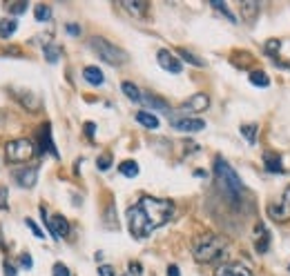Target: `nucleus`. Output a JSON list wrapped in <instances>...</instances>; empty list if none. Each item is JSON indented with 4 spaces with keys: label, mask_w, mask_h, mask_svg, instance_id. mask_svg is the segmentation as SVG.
Returning <instances> with one entry per match:
<instances>
[{
    "label": "nucleus",
    "mask_w": 290,
    "mask_h": 276,
    "mask_svg": "<svg viewBox=\"0 0 290 276\" xmlns=\"http://www.w3.org/2000/svg\"><path fill=\"white\" fill-rule=\"evenodd\" d=\"M174 216V203L165 199H154V196H141L136 205L127 210V225L134 239L143 241Z\"/></svg>",
    "instance_id": "obj_1"
},
{
    "label": "nucleus",
    "mask_w": 290,
    "mask_h": 276,
    "mask_svg": "<svg viewBox=\"0 0 290 276\" xmlns=\"http://www.w3.org/2000/svg\"><path fill=\"white\" fill-rule=\"evenodd\" d=\"M228 254V241L219 234H203L194 241L192 256L197 263H216Z\"/></svg>",
    "instance_id": "obj_2"
},
{
    "label": "nucleus",
    "mask_w": 290,
    "mask_h": 276,
    "mask_svg": "<svg viewBox=\"0 0 290 276\" xmlns=\"http://www.w3.org/2000/svg\"><path fill=\"white\" fill-rule=\"evenodd\" d=\"M214 174H216V178H219V185H221V189L226 191L228 199H230L232 203L241 201V196H243V183H241V178H239V174L234 172L223 159H216L214 161Z\"/></svg>",
    "instance_id": "obj_3"
},
{
    "label": "nucleus",
    "mask_w": 290,
    "mask_h": 276,
    "mask_svg": "<svg viewBox=\"0 0 290 276\" xmlns=\"http://www.w3.org/2000/svg\"><path fill=\"white\" fill-rule=\"evenodd\" d=\"M89 47H92L94 52H96L98 58L105 60L107 65L119 67L123 63H127V54L123 52L121 47H116L114 43L105 41V38H100V36H92V38H89Z\"/></svg>",
    "instance_id": "obj_4"
},
{
    "label": "nucleus",
    "mask_w": 290,
    "mask_h": 276,
    "mask_svg": "<svg viewBox=\"0 0 290 276\" xmlns=\"http://www.w3.org/2000/svg\"><path fill=\"white\" fill-rule=\"evenodd\" d=\"M5 156H7L9 163H25L33 156V143L29 138H16L7 143L5 147Z\"/></svg>",
    "instance_id": "obj_5"
},
{
    "label": "nucleus",
    "mask_w": 290,
    "mask_h": 276,
    "mask_svg": "<svg viewBox=\"0 0 290 276\" xmlns=\"http://www.w3.org/2000/svg\"><path fill=\"white\" fill-rule=\"evenodd\" d=\"M41 216H43V221L45 225H47V232H52V236L56 241H60V239H65L67 234H69V223H67V218L65 216H47V210L45 207H41Z\"/></svg>",
    "instance_id": "obj_6"
},
{
    "label": "nucleus",
    "mask_w": 290,
    "mask_h": 276,
    "mask_svg": "<svg viewBox=\"0 0 290 276\" xmlns=\"http://www.w3.org/2000/svg\"><path fill=\"white\" fill-rule=\"evenodd\" d=\"M268 214L272 221L277 223H288L290 221V187L283 189L279 205H268Z\"/></svg>",
    "instance_id": "obj_7"
},
{
    "label": "nucleus",
    "mask_w": 290,
    "mask_h": 276,
    "mask_svg": "<svg viewBox=\"0 0 290 276\" xmlns=\"http://www.w3.org/2000/svg\"><path fill=\"white\" fill-rule=\"evenodd\" d=\"M208 107H210L208 94H194V96H190L188 100H183L181 111L183 114H199V111H205Z\"/></svg>",
    "instance_id": "obj_8"
},
{
    "label": "nucleus",
    "mask_w": 290,
    "mask_h": 276,
    "mask_svg": "<svg viewBox=\"0 0 290 276\" xmlns=\"http://www.w3.org/2000/svg\"><path fill=\"white\" fill-rule=\"evenodd\" d=\"M172 127H174L176 132L194 134V132H201V129H205V121H201V118H192V116L174 118V121H172Z\"/></svg>",
    "instance_id": "obj_9"
},
{
    "label": "nucleus",
    "mask_w": 290,
    "mask_h": 276,
    "mask_svg": "<svg viewBox=\"0 0 290 276\" xmlns=\"http://www.w3.org/2000/svg\"><path fill=\"white\" fill-rule=\"evenodd\" d=\"M156 60H159V65L163 67L165 71H170V74H181L183 71L181 60H178L172 52H167V49H161V52L156 54Z\"/></svg>",
    "instance_id": "obj_10"
},
{
    "label": "nucleus",
    "mask_w": 290,
    "mask_h": 276,
    "mask_svg": "<svg viewBox=\"0 0 290 276\" xmlns=\"http://www.w3.org/2000/svg\"><path fill=\"white\" fill-rule=\"evenodd\" d=\"M11 94H14L16 100H18L22 107H27L29 111H38V109H41V98H38L33 92H29V89H25V92H22V89H14Z\"/></svg>",
    "instance_id": "obj_11"
},
{
    "label": "nucleus",
    "mask_w": 290,
    "mask_h": 276,
    "mask_svg": "<svg viewBox=\"0 0 290 276\" xmlns=\"http://www.w3.org/2000/svg\"><path fill=\"white\" fill-rule=\"evenodd\" d=\"M214 276H252V272L241 263H223L214 269Z\"/></svg>",
    "instance_id": "obj_12"
},
{
    "label": "nucleus",
    "mask_w": 290,
    "mask_h": 276,
    "mask_svg": "<svg viewBox=\"0 0 290 276\" xmlns=\"http://www.w3.org/2000/svg\"><path fill=\"white\" fill-rule=\"evenodd\" d=\"M14 178H16V183H18L20 187L29 189V187H33V185H36V181H38V170H36V167H25V170L14 172Z\"/></svg>",
    "instance_id": "obj_13"
},
{
    "label": "nucleus",
    "mask_w": 290,
    "mask_h": 276,
    "mask_svg": "<svg viewBox=\"0 0 290 276\" xmlns=\"http://www.w3.org/2000/svg\"><path fill=\"white\" fill-rule=\"evenodd\" d=\"M41 151H49L52 156H58V151L54 147V140H52V127L43 125L41 129Z\"/></svg>",
    "instance_id": "obj_14"
},
{
    "label": "nucleus",
    "mask_w": 290,
    "mask_h": 276,
    "mask_svg": "<svg viewBox=\"0 0 290 276\" xmlns=\"http://www.w3.org/2000/svg\"><path fill=\"white\" fill-rule=\"evenodd\" d=\"M83 78H85L89 85H94V87H98V85H103V83H105L103 71H100L98 67H94V65H89V67L83 69Z\"/></svg>",
    "instance_id": "obj_15"
},
{
    "label": "nucleus",
    "mask_w": 290,
    "mask_h": 276,
    "mask_svg": "<svg viewBox=\"0 0 290 276\" xmlns=\"http://www.w3.org/2000/svg\"><path fill=\"white\" fill-rule=\"evenodd\" d=\"M264 167L272 174H283V165H281V159L275 154V151H266L264 154Z\"/></svg>",
    "instance_id": "obj_16"
},
{
    "label": "nucleus",
    "mask_w": 290,
    "mask_h": 276,
    "mask_svg": "<svg viewBox=\"0 0 290 276\" xmlns=\"http://www.w3.org/2000/svg\"><path fill=\"white\" fill-rule=\"evenodd\" d=\"M136 121L148 129H159V125H161L159 118H156L154 114H150V111H136Z\"/></svg>",
    "instance_id": "obj_17"
},
{
    "label": "nucleus",
    "mask_w": 290,
    "mask_h": 276,
    "mask_svg": "<svg viewBox=\"0 0 290 276\" xmlns=\"http://www.w3.org/2000/svg\"><path fill=\"white\" fill-rule=\"evenodd\" d=\"M16 29H18V20H16V18H3V20H0V38L14 36Z\"/></svg>",
    "instance_id": "obj_18"
},
{
    "label": "nucleus",
    "mask_w": 290,
    "mask_h": 276,
    "mask_svg": "<svg viewBox=\"0 0 290 276\" xmlns=\"http://www.w3.org/2000/svg\"><path fill=\"white\" fill-rule=\"evenodd\" d=\"M121 89H123V94H125L127 98L132 100V103H143V96H141V92H138V87L134 85V83L125 81V83L121 85Z\"/></svg>",
    "instance_id": "obj_19"
},
{
    "label": "nucleus",
    "mask_w": 290,
    "mask_h": 276,
    "mask_svg": "<svg viewBox=\"0 0 290 276\" xmlns=\"http://www.w3.org/2000/svg\"><path fill=\"white\" fill-rule=\"evenodd\" d=\"M257 234H261V239L257 241V252H259V254H266L268 252V247H270V234L266 232V227L264 225H257Z\"/></svg>",
    "instance_id": "obj_20"
},
{
    "label": "nucleus",
    "mask_w": 290,
    "mask_h": 276,
    "mask_svg": "<svg viewBox=\"0 0 290 276\" xmlns=\"http://www.w3.org/2000/svg\"><path fill=\"white\" fill-rule=\"evenodd\" d=\"M119 172H121L125 178H136V176H138V165H136V161H123L121 165H119Z\"/></svg>",
    "instance_id": "obj_21"
},
{
    "label": "nucleus",
    "mask_w": 290,
    "mask_h": 276,
    "mask_svg": "<svg viewBox=\"0 0 290 276\" xmlns=\"http://www.w3.org/2000/svg\"><path fill=\"white\" fill-rule=\"evenodd\" d=\"M123 7L130 11V14L136 16V18H143L145 11H148V3H134V0L130 3V0H125V3H123Z\"/></svg>",
    "instance_id": "obj_22"
},
{
    "label": "nucleus",
    "mask_w": 290,
    "mask_h": 276,
    "mask_svg": "<svg viewBox=\"0 0 290 276\" xmlns=\"http://www.w3.org/2000/svg\"><path fill=\"white\" fill-rule=\"evenodd\" d=\"M143 103L150 105V107H154V109H159V111H167V107H170L163 98H159V96H154V94H145L143 96Z\"/></svg>",
    "instance_id": "obj_23"
},
{
    "label": "nucleus",
    "mask_w": 290,
    "mask_h": 276,
    "mask_svg": "<svg viewBox=\"0 0 290 276\" xmlns=\"http://www.w3.org/2000/svg\"><path fill=\"white\" fill-rule=\"evenodd\" d=\"M257 11H259V3H255V0H243V3H241V14H243V18L252 20L255 16H257Z\"/></svg>",
    "instance_id": "obj_24"
},
{
    "label": "nucleus",
    "mask_w": 290,
    "mask_h": 276,
    "mask_svg": "<svg viewBox=\"0 0 290 276\" xmlns=\"http://www.w3.org/2000/svg\"><path fill=\"white\" fill-rule=\"evenodd\" d=\"M33 16H36L38 22L52 20V7H49V5H36V7H33Z\"/></svg>",
    "instance_id": "obj_25"
},
{
    "label": "nucleus",
    "mask_w": 290,
    "mask_h": 276,
    "mask_svg": "<svg viewBox=\"0 0 290 276\" xmlns=\"http://www.w3.org/2000/svg\"><path fill=\"white\" fill-rule=\"evenodd\" d=\"M212 7H214L216 11H221V14H223V16H226V18H228V20H230V22H232V25H237V22H239V18H237V16H234V14H232V11H230V9H228V5H223V3H219V0H212Z\"/></svg>",
    "instance_id": "obj_26"
},
{
    "label": "nucleus",
    "mask_w": 290,
    "mask_h": 276,
    "mask_svg": "<svg viewBox=\"0 0 290 276\" xmlns=\"http://www.w3.org/2000/svg\"><path fill=\"white\" fill-rule=\"evenodd\" d=\"M250 83L257 87H268L270 85V78H268L264 71H250Z\"/></svg>",
    "instance_id": "obj_27"
},
{
    "label": "nucleus",
    "mask_w": 290,
    "mask_h": 276,
    "mask_svg": "<svg viewBox=\"0 0 290 276\" xmlns=\"http://www.w3.org/2000/svg\"><path fill=\"white\" fill-rule=\"evenodd\" d=\"M43 52H45V60H47V63H58L60 49L56 47V45H47V47H45Z\"/></svg>",
    "instance_id": "obj_28"
},
{
    "label": "nucleus",
    "mask_w": 290,
    "mask_h": 276,
    "mask_svg": "<svg viewBox=\"0 0 290 276\" xmlns=\"http://www.w3.org/2000/svg\"><path fill=\"white\" fill-rule=\"evenodd\" d=\"M241 136L248 138L250 145L257 143V125H252V123H248V125H241Z\"/></svg>",
    "instance_id": "obj_29"
},
{
    "label": "nucleus",
    "mask_w": 290,
    "mask_h": 276,
    "mask_svg": "<svg viewBox=\"0 0 290 276\" xmlns=\"http://www.w3.org/2000/svg\"><path fill=\"white\" fill-rule=\"evenodd\" d=\"M178 54H181V58L186 60V63L194 65V67H203V60H201V58H197V56H194L192 52H188V49H181V52H178Z\"/></svg>",
    "instance_id": "obj_30"
},
{
    "label": "nucleus",
    "mask_w": 290,
    "mask_h": 276,
    "mask_svg": "<svg viewBox=\"0 0 290 276\" xmlns=\"http://www.w3.org/2000/svg\"><path fill=\"white\" fill-rule=\"evenodd\" d=\"M27 7H29V5L22 0V3H16V5H7V11L11 16H20V14H25L27 11Z\"/></svg>",
    "instance_id": "obj_31"
},
{
    "label": "nucleus",
    "mask_w": 290,
    "mask_h": 276,
    "mask_svg": "<svg viewBox=\"0 0 290 276\" xmlns=\"http://www.w3.org/2000/svg\"><path fill=\"white\" fill-rule=\"evenodd\" d=\"M96 167H98L100 172L110 170V167H112V159H110V154H103V156H98V161H96Z\"/></svg>",
    "instance_id": "obj_32"
},
{
    "label": "nucleus",
    "mask_w": 290,
    "mask_h": 276,
    "mask_svg": "<svg viewBox=\"0 0 290 276\" xmlns=\"http://www.w3.org/2000/svg\"><path fill=\"white\" fill-rule=\"evenodd\" d=\"M143 274V267H141V263H130V265H127V272L123 274V276H141Z\"/></svg>",
    "instance_id": "obj_33"
},
{
    "label": "nucleus",
    "mask_w": 290,
    "mask_h": 276,
    "mask_svg": "<svg viewBox=\"0 0 290 276\" xmlns=\"http://www.w3.org/2000/svg\"><path fill=\"white\" fill-rule=\"evenodd\" d=\"M25 223H27V225H29V229H31V232H33V236H36V239H45V232H43V229H41V227H38V225H36V223H33V221H31V218H25Z\"/></svg>",
    "instance_id": "obj_34"
},
{
    "label": "nucleus",
    "mask_w": 290,
    "mask_h": 276,
    "mask_svg": "<svg viewBox=\"0 0 290 276\" xmlns=\"http://www.w3.org/2000/svg\"><path fill=\"white\" fill-rule=\"evenodd\" d=\"M54 276H69V269H67V265H63V263H56V265H54Z\"/></svg>",
    "instance_id": "obj_35"
},
{
    "label": "nucleus",
    "mask_w": 290,
    "mask_h": 276,
    "mask_svg": "<svg viewBox=\"0 0 290 276\" xmlns=\"http://www.w3.org/2000/svg\"><path fill=\"white\" fill-rule=\"evenodd\" d=\"M9 207V201H7V189L0 187V210H7Z\"/></svg>",
    "instance_id": "obj_36"
},
{
    "label": "nucleus",
    "mask_w": 290,
    "mask_h": 276,
    "mask_svg": "<svg viewBox=\"0 0 290 276\" xmlns=\"http://www.w3.org/2000/svg\"><path fill=\"white\" fill-rule=\"evenodd\" d=\"M98 274L100 276H116V272H114V267H112V265H100Z\"/></svg>",
    "instance_id": "obj_37"
},
{
    "label": "nucleus",
    "mask_w": 290,
    "mask_h": 276,
    "mask_svg": "<svg viewBox=\"0 0 290 276\" xmlns=\"http://www.w3.org/2000/svg\"><path fill=\"white\" fill-rule=\"evenodd\" d=\"M20 265L25 267V269H31V265H33L31 256H29V254H20Z\"/></svg>",
    "instance_id": "obj_38"
},
{
    "label": "nucleus",
    "mask_w": 290,
    "mask_h": 276,
    "mask_svg": "<svg viewBox=\"0 0 290 276\" xmlns=\"http://www.w3.org/2000/svg\"><path fill=\"white\" fill-rule=\"evenodd\" d=\"M65 29H67V33H71V36H78V33H81V27L78 25H67Z\"/></svg>",
    "instance_id": "obj_39"
},
{
    "label": "nucleus",
    "mask_w": 290,
    "mask_h": 276,
    "mask_svg": "<svg viewBox=\"0 0 290 276\" xmlns=\"http://www.w3.org/2000/svg\"><path fill=\"white\" fill-rule=\"evenodd\" d=\"M5 276H16V269H14V265H9V263H5Z\"/></svg>",
    "instance_id": "obj_40"
},
{
    "label": "nucleus",
    "mask_w": 290,
    "mask_h": 276,
    "mask_svg": "<svg viewBox=\"0 0 290 276\" xmlns=\"http://www.w3.org/2000/svg\"><path fill=\"white\" fill-rule=\"evenodd\" d=\"M94 129H96V127H94V123H85V132H87V136H89V138L94 136Z\"/></svg>",
    "instance_id": "obj_41"
},
{
    "label": "nucleus",
    "mask_w": 290,
    "mask_h": 276,
    "mask_svg": "<svg viewBox=\"0 0 290 276\" xmlns=\"http://www.w3.org/2000/svg\"><path fill=\"white\" fill-rule=\"evenodd\" d=\"M167 276H181V274H178V267L170 265V267H167Z\"/></svg>",
    "instance_id": "obj_42"
},
{
    "label": "nucleus",
    "mask_w": 290,
    "mask_h": 276,
    "mask_svg": "<svg viewBox=\"0 0 290 276\" xmlns=\"http://www.w3.org/2000/svg\"><path fill=\"white\" fill-rule=\"evenodd\" d=\"M288 269H290V267H288Z\"/></svg>",
    "instance_id": "obj_43"
}]
</instances>
